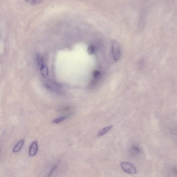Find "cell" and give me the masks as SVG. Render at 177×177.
I'll return each mask as SVG.
<instances>
[{
	"mask_svg": "<svg viewBox=\"0 0 177 177\" xmlns=\"http://www.w3.org/2000/svg\"><path fill=\"white\" fill-rule=\"evenodd\" d=\"M112 50L113 58L115 61H117L121 55V49L118 43L114 40L112 42Z\"/></svg>",
	"mask_w": 177,
	"mask_h": 177,
	"instance_id": "cell-1",
	"label": "cell"
},
{
	"mask_svg": "<svg viewBox=\"0 0 177 177\" xmlns=\"http://www.w3.org/2000/svg\"><path fill=\"white\" fill-rule=\"evenodd\" d=\"M122 169L126 173L130 174H134L136 173V169L133 164L128 162H122L120 163Z\"/></svg>",
	"mask_w": 177,
	"mask_h": 177,
	"instance_id": "cell-2",
	"label": "cell"
},
{
	"mask_svg": "<svg viewBox=\"0 0 177 177\" xmlns=\"http://www.w3.org/2000/svg\"><path fill=\"white\" fill-rule=\"evenodd\" d=\"M38 146L37 141H34L32 142L29 148V154L31 157H33L37 154L38 152Z\"/></svg>",
	"mask_w": 177,
	"mask_h": 177,
	"instance_id": "cell-3",
	"label": "cell"
},
{
	"mask_svg": "<svg viewBox=\"0 0 177 177\" xmlns=\"http://www.w3.org/2000/svg\"><path fill=\"white\" fill-rule=\"evenodd\" d=\"M40 70L43 77L45 78H47L49 76V70L47 66L45 65L42 66H40Z\"/></svg>",
	"mask_w": 177,
	"mask_h": 177,
	"instance_id": "cell-4",
	"label": "cell"
},
{
	"mask_svg": "<svg viewBox=\"0 0 177 177\" xmlns=\"http://www.w3.org/2000/svg\"><path fill=\"white\" fill-rule=\"evenodd\" d=\"M24 141L23 140H21L18 142L13 147V152L14 153H16L18 152L21 149L22 147L23 146Z\"/></svg>",
	"mask_w": 177,
	"mask_h": 177,
	"instance_id": "cell-5",
	"label": "cell"
},
{
	"mask_svg": "<svg viewBox=\"0 0 177 177\" xmlns=\"http://www.w3.org/2000/svg\"><path fill=\"white\" fill-rule=\"evenodd\" d=\"M113 127V126L111 125L108 127H105L102 129L98 134V136L99 137L103 136L106 134L108 131L110 130Z\"/></svg>",
	"mask_w": 177,
	"mask_h": 177,
	"instance_id": "cell-6",
	"label": "cell"
},
{
	"mask_svg": "<svg viewBox=\"0 0 177 177\" xmlns=\"http://www.w3.org/2000/svg\"><path fill=\"white\" fill-rule=\"evenodd\" d=\"M96 48L93 45H91L87 49L88 52L89 54H93L96 52Z\"/></svg>",
	"mask_w": 177,
	"mask_h": 177,
	"instance_id": "cell-7",
	"label": "cell"
},
{
	"mask_svg": "<svg viewBox=\"0 0 177 177\" xmlns=\"http://www.w3.org/2000/svg\"><path fill=\"white\" fill-rule=\"evenodd\" d=\"M25 1L28 4L32 5H38L40 2V1L36 0H25Z\"/></svg>",
	"mask_w": 177,
	"mask_h": 177,
	"instance_id": "cell-8",
	"label": "cell"
},
{
	"mask_svg": "<svg viewBox=\"0 0 177 177\" xmlns=\"http://www.w3.org/2000/svg\"><path fill=\"white\" fill-rule=\"evenodd\" d=\"M66 117L64 116H61L60 117L57 118L54 120V123L55 124H58L63 121L66 119Z\"/></svg>",
	"mask_w": 177,
	"mask_h": 177,
	"instance_id": "cell-9",
	"label": "cell"
},
{
	"mask_svg": "<svg viewBox=\"0 0 177 177\" xmlns=\"http://www.w3.org/2000/svg\"><path fill=\"white\" fill-rule=\"evenodd\" d=\"M37 61L38 64L40 66L44 65L43 58L39 55H38L37 56Z\"/></svg>",
	"mask_w": 177,
	"mask_h": 177,
	"instance_id": "cell-10",
	"label": "cell"
},
{
	"mask_svg": "<svg viewBox=\"0 0 177 177\" xmlns=\"http://www.w3.org/2000/svg\"><path fill=\"white\" fill-rule=\"evenodd\" d=\"M93 76L96 79H97L100 77L101 75V72L98 70H95L93 72Z\"/></svg>",
	"mask_w": 177,
	"mask_h": 177,
	"instance_id": "cell-11",
	"label": "cell"
}]
</instances>
